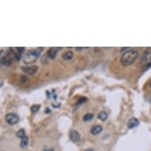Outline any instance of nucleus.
<instances>
[{"label": "nucleus", "instance_id": "nucleus-1", "mask_svg": "<svg viewBox=\"0 0 151 151\" xmlns=\"http://www.w3.org/2000/svg\"><path fill=\"white\" fill-rule=\"evenodd\" d=\"M138 57V52L135 49H130L125 52L120 58V64L123 66H130L135 63Z\"/></svg>", "mask_w": 151, "mask_h": 151}, {"label": "nucleus", "instance_id": "nucleus-2", "mask_svg": "<svg viewBox=\"0 0 151 151\" xmlns=\"http://www.w3.org/2000/svg\"><path fill=\"white\" fill-rule=\"evenodd\" d=\"M41 51H42L41 48L28 51L25 54L24 58H23L24 64H31L32 63H35L37 60V59L39 58V56H40Z\"/></svg>", "mask_w": 151, "mask_h": 151}, {"label": "nucleus", "instance_id": "nucleus-3", "mask_svg": "<svg viewBox=\"0 0 151 151\" xmlns=\"http://www.w3.org/2000/svg\"><path fill=\"white\" fill-rule=\"evenodd\" d=\"M14 60H16V57L14 56V54L11 49H9L5 55L2 56L1 59H0V63L5 66H10L12 64Z\"/></svg>", "mask_w": 151, "mask_h": 151}, {"label": "nucleus", "instance_id": "nucleus-4", "mask_svg": "<svg viewBox=\"0 0 151 151\" xmlns=\"http://www.w3.org/2000/svg\"><path fill=\"white\" fill-rule=\"evenodd\" d=\"M6 122L10 125H14L19 121V116L15 113H9L5 116Z\"/></svg>", "mask_w": 151, "mask_h": 151}, {"label": "nucleus", "instance_id": "nucleus-5", "mask_svg": "<svg viewBox=\"0 0 151 151\" xmlns=\"http://www.w3.org/2000/svg\"><path fill=\"white\" fill-rule=\"evenodd\" d=\"M21 70L26 73V74H29V75H33L36 74L38 70V67L37 66H23L21 67Z\"/></svg>", "mask_w": 151, "mask_h": 151}, {"label": "nucleus", "instance_id": "nucleus-6", "mask_svg": "<svg viewBox=\"0 0 151 151\" xmlns=\"http://www.w3.org/2000/svg\"><path fill=\"white\" fill-rule=\"evenodd\" d=\"M12 52H13L14 54V56L16 57V60H19L21 57V55L23 53V52H24V49L25 48H10Z\"/></svg>", "mask_w": 151, "mask_h": 151}, {"label": "nucleus", "instance_id": "nucleus-7", "mask_svg": "<svg viewBox=\"0 0 151 151\" xmlns=\"http://www.w3.org/2000/svg\"><path fill=\"white\" fill-rule=\"evenodd\" d=\"M62 49V48H50L49 50L47 52V55L51 59H54L56 57V54H57V52L59 50Z\"/></svg>", "mask_w": 151, "mask_h": 151}, {"label": "nucleus", "instance_id": "nucleus-8", "mask_svg": "<svg viewBox=\"0 0 151 151\" xmlns=\"http://www.w3.org/2000/svg\"><path fill=\"white\" fill-rule=\"evenodd\" d=\"M70 138L71 139V141L76 143V142H78L81 138V136H80L79 133L77 131L72 130L71 132H70Z\"/></svg>", "mask_w": 151, "mask_h": 151}, {"label": "nucleus", "instance_id": "nucleus-9", "mask_svg": "<svg viewBox=\"0 0 151 151\" xmlns=\"http://www.w3.org/2000/svg\"><path fill=\"white\" fill-rule=\"evenodd\" d=\"M102 130H103V127H101V125H94V126L91 127L90 132H91L92 135H97L98 134H100L102 131Z\"/></svg>", "mask_w": 151, "mask_h": 151}, {"label": "nucleus", "instance_id": "nucleus-10", "mask_svg": "<svg viewBox=\"0 0 151 151\" xmlns=\"http://www.w3.org/2000/svg\"><path fill=\"white\" fill-rule=\"evenodd\" d=\"M138 124H139V121L138 120V119L133 117V118L130 119V120L127 123V127H128V128H130V129H132L134 127H137Z\"/></svg>", "mask_w": 151, "mask_h": 151}, {"label": "nucleus", "instance_id": "nucleus-11", "mask_svg": "<svg viewBox=\"0 0 151 151\" xmlns=\"http://www.w3.org/2000/svg\"><path fill=\"white\" fill-rule=\"evenodd\" d=\"M73 57H74V53L71 51H66L63 55V59L64 60H71Z\"/></svg>", "mask_w": 151, "mask_h": 151}, {"label": "nucleus", "instance_id": "nucleus-12", "mask_svg": "<svg viewBox=\"0 0 151 151\" xmlns=\"http://www.w3.org/2000/svg\"><path fill=\"white\" fill-rule=\"evenodd\" d=\"M97 118L100 120H101V121H105L107 118H108V114H107V112H105V111H101L97 115Z\"/></svg>", "mask_w": 151, "mask_h": 151}, {"label": "nucleus", "instance_id": "nucleus-13", "mask_svg": "<svg viewBox=\"0 0 151 151\" xmlns=\"http://www.w3.org/2000/svg\"><path fill=\"white\" fill-rule=\"evenodd\" d=\"M16 135L18 138L22 139V138H24L25 137V131L24 129H20V130H18L17 131Z\"/></svg>", "mask_w": 151, "mask_h": 151}, {"label": "nucleus", "instance_id": "nucleus-14", "mask_svg": "<svg viewBox=\"0 0 151 151\" xmlns=\"http://www.w3.org/2000/svg\"><path fill=\"white\" fill-rule=\"evenodd\" d=\"M28 143H29V138L27 136H25L24 138L21 139V143H20V146L21 148H25L28 145Z\"/></svg>", "mask_w": 151, "mask_h": 151}, {"label": "nucleus", "instance_id": "nucleus-15", "mask_svg": "<svg viewBox=\"0 0 151 151\" xmlns=\"http://www.w3.org/2000/svg\"><path fill=\"white\" fill-rule=\"evenodd\" d=\"M93 114H90V113H87V114H85L84 116H83V120L85 121V122H88V121H90V120H92L93 119Z\"/></svg>", "mask_w": 151, "mask_h": 151}, {"label": "nucleus", "instance_id": "nucleus-16", "mask_svg": "<svg viewBox=\"0 0 151 151\" xmlns=\"http://www.w3.org/2000/svg\"><path fill=\"white\" fill-rule=\"evenodd\" d=\"M40 109V105H39V104H34V105H32V107H31V111L33 112V113H35V112H37V111H39Z\"/></svg>", "mask_w": 151, "mask_h": 151}, {"label": "nucleus", "instance_id": "nucleus-17", "mask_svg": "<svg viewBox=\"0 0 151 151\" xmlns=\"http://www.w3.org/2000/svg\"><path fill=\"white\" fill-rule=\"evenodd\" d=\"M85 151H94V150H93V149H88V150H85Z\"/></svg>", "mask_w": 151, "mask_h": 151}, {"label": "nucleus", "instance_id": "nucleus-18", "mask_svg": "<svg viewBox=\"0 0 151 151\" xmlns=\"http://www.w3.org/2000/svg\"><path fill=\"white\" fill-rule=\"evenodd\" d=\"M76 49H77V51H81L83 49V48H76Z\"/></svg>", "mask_w": 151, "mask_h": 151}, {"label": "nucleus", "instance_id": "nucleus-19", "mask_svg": "<svg viewBox=\"0 0 151 151\" xmlns=\"http://www.w3.org/2000/svg\"><path fill=\"white\" fill-rule=\"evenodd\" d=\"M44 151H54V150L53 149H50V150H46Z\"/></svg>", "mask_w": 151, "mask_h": 151}, {"label": "nucleus", "instance_id": "nucleus-20", "mask_svg": "<svg viewBox=\"0 0 151 151\" xmlns=\"http://www.w3.org/2000/svg\"><path fill=\"white\" fill-rule=\"evenodd\" d=\"M150 85H151V83H150Z\"/></svg>", "mask_w": 151, "mask_h": 151}, {"label": "nucleus", "instance_id": "nucleus-21", "mask_svg": "<svg viewBox=\"0 0 151 151\" xmlns=\"http://www.w3.org/2000/svg\"><path fill=\"white\" fill-rule=\"evenodd\" d=\"M0 64H1V63H0Z\"/></svg>", "mask_w": 151, "mask_h": 151}]
</instances>
